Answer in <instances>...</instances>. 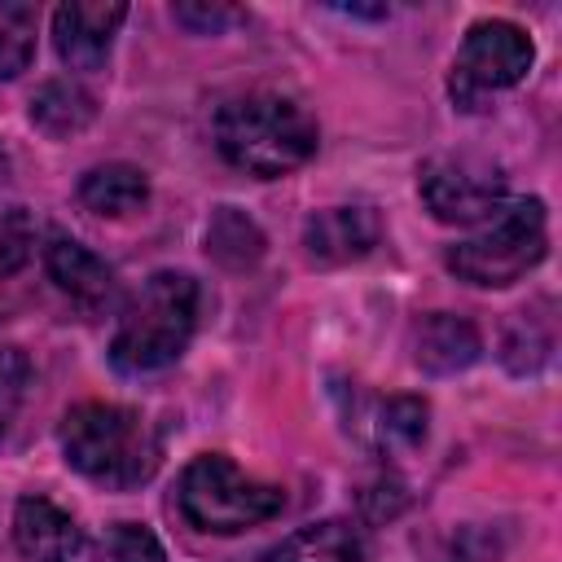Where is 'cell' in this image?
Returning <instances> with one entry per match:
<instances>
[{"mask_svg": "<svg viewBox=\"0 0 562 562\" xmlns=\"http://www.w3.org/2000/svg\"><path fill=\"white\" fill-rule=\"evenodd\" d=\"M57 439H61L66 461L83 479H92L110 492L149 483L162 461L158 430L145 422V413H136L127 404H105V400L75 404L61 417Z\"/></svg>", "mask_w": 562, "mask_h": 562, "instance_id": "7a4b0ae2", "label": "cell"}, {"mask_svg": "<svg viewBox=\"0 0 562 562\" xmlns=\"http://www.w3.org/2000/svg\"><path fill=\"white\" fill-rule=\"evenodd\" d=\"M531 57H536V48L522 26H514L505 18H483L465 31V40L457 48L448 92L461 110H479L483 97L514 88L531 70Z\"/></svg>", "mask_w": 562, "mask_h": 562, "instance_id": "8992f818", "label": "cell"}, {"mask_svg": "<svg viewBox=\"0 0 562 562\" xmlns=\"http://www.w3.org/2000/svg\"><path fill=\"white\" fill-rule=\"evenodd\" d=\"M13 540L26 562H101L83 527L44 496H22L13 509Z\"/></svg>", "mask_w": 562, "mask_h": 562, "instance_id": "ba28073f", "label": "cell"}, {"mask_svg": "<svg viewBox=\"0 0 562 562\" xmlns=\"http://www.w3.org/2000/svg\"><path fill=\"white\" fill-rule=\"evenodd\" d=\"M44 268H48V277L57 281V290H61L75 307H83V312H101V307H110L114 294H119L114 268H110L101 255H92L83 241L66 237V233L48 237V246H44Z\"/></svg>", "mask_w": 562, "mask_h": 562, "instance_id": "30bf717a", "label": "cell"}, {"mask_svg": "<svg viewBox=\"0 0 562 562\" xmlns=\"http://www.w3.org/2000/svg\"><path fill=\"white\" fill-rule=\"evenodd\" d=\"M35 255V224L26 211H0V281L13 277Z\"/></svg>", "mask_w": 562, "mask_h": 562, "instance_id": "ffe728a7", "label": "cell"}, {"mask_svg": "<svg viewBox=\"0 0 562 562\" xmlns=\"http://www.w3.org/2000/svg\"><path fill=\"white\" fill-rule=\"evenodd\" d=\"M110 558L114 562H167L158 536L145 522H114L110 527Z\"/></svg>", "mask_w": 562, "mask_h": 562, "instance_id": "44dd1931", "label": "cell"}, {"mask_svg": "<svg viewBox=\"0 0 562 562\" xmlns=\"http://www.w3.org/2000/svg\"><path fill=\"white\" fill-rule=\"evenodd\" d=\"M496 540L487 544V536L479 531V527H461L457 536H448L443 540V549H439V562H452V558H461V562H496Z\"/></svg>", "mask_w": 562, "mask_h": 562, "instance_id": "7402d4cb", "label": "cell"}, {"mask_svg": "<svg viewBox=\"0 0 562 562\" xmlns=\"http://www.w3.org/2000/svg\"><path fill=\"white\" fill-rule=\"evenodd\" d=\"M4 180H9V154L0 149V184H4Z\"/></svg>", "mask_w": 562, "mask_h": 562, "instance_id": "d4e9b609", "label": "cell"}, {"mask_svg": "<svg viewBox=\"0 0 562 562\" xmlns=\"http://www.w3.org/2000/svg\"><path fill=\"white\" fill-rule=\"evenodd\" d=\"M479 351H483V338L465 316L430 312L413 329V360L426 373H439V378L461 373V369H470L479 360Z\"/></svg>", "mask_w": 562, "mask_h": 562, "instance_id": "7c38bea8", "label": "cell"}, {"mask_svg": "<svg viewBox=\"0 0 562 562\" xmlns=\"http://www.w3.org/2000/svg\"><path fill=\"white\" fill-rule=\"evenodd\" d=\"M549 246V224H544V202L540 198H514L496 206L470 237L448 246V268L470 281V285H514L527 277Z\"/></svg>", "mask_w": 562, "mask_h": 562, "instance_id": "277c9868", "label": "cell"}, {"mask_svg": "<svg viewBox=\"0 0 562 562\" xmlns=\"http://www.w3.org/2000/svg\"><path fill=\"white\" fill-rule=\"evenodd\" d=\"M417 193L443 224H483L496 206L509 202V180L501 162L483 154H439L422 167Z\"/></svg>", "mask_w": 562, "mask_h": 562, "instance_id": "52a82bcc", "label": "cell"}, {"mask_svg": "<svg viewBox=\"0 0 562 562\" xmlns=\"http://www.w3.org/2000/svg\"><path fill=\"white\" fill-rule=\"evenodd\" d=\"M316 119L277 88H250L228 97L215 110V145L220 154L259 180L285 176L316 154Z\"/></svg>", "mask_w": 562, "mask_h": 562, "instance_id": "6da1fadb", "label": "cell"}, {"mask_svg": "<svg viewBox=\"0 0 562 562\" xmlns=\"http://www.w3.org/2000/svg\"><path fill=\"white\" fill-rule=\"evenodd\" d=\"M35 26L40 13L26 0H0V79H13L26 70L35 53Z\"/></svg>", "mask_w": 562, "mask_h": 562, "instance_id": "e0dca14e", "label": "cell"}, {"mask_svg": "<svg viewBox=\"0 0 562 562\" xmlns=\"http://www.w3.org/2000/svg\"><path fill=\"white\" fill-rule=\"evenodd\" d=\"M206 250L224 268H246V263H255L263 255V233L237 206H220L215 220L206 224Z\"/></svg>", "mask_w": 562, "mask_h": 562, "instance_id": "2e32d148", "label": "cell"}, {"mask_svg": "<svg viewBox=\"0 0 562 562\" xmlns=\"http://www.w3.org/2000/svg\"><path fill=\"white\" fill-rule=\"evenodd\" d=\"M127 18L119 0H70L53 13V44L70 70H97L110 57V44Z\"/></svg>", "mask_w": 562, "mask_h": 562, "instance_id": "9c48e42d", "label": "cell"}, {"mask_svg": "<svg viewBox=\"0 0 562 562\" xmlns=\"http://www.w3.org/2000/svg\"><path fill=\"white\" fill-rule=\"evenodd\" d=\"M342 13H356V18H386L391 9L386 4H338Z\"/></svg>", "mask_w": 562, "mask_h": 562, "instance_id": "cb8c5ba5", "label": "cell"}, {"mask_svg": "<svg viewBox=\"0 0 562 562\" xmlns=\"http://www.w3.org/2000/svg\"><path fill=\"white\" fill-rule=\"evenodd\" d=\"M26 386H31V360L22 347H0V439L9 435L13 417L26 404Z\"/></svg>", "mask_w": 562, "mask_h": 562, "instance_id": "d6986e66", "label": "cell"}, {"mask_svg": "<svg viewBox=\"0 0 562 562\" xmlns=\"http://www.w3.org/2000/svg\"><path fill=\"white\" fill-rule=\"evenodd\" d=\"M426 417H430V408H426V400H417V395H395V400H386V404L378 408V443H382L386 452H408V448H417V443L426 439Z\"/></svg>", "mask_w": 562, "mask_h": 562, "instance_id": "ac0fdd59", "label": "cell"}, {"mask_svg": "<svg viewBox=\"0 0 562 562\" xmlns=\"http://www.w3.org/2000/svg\"><path fill=\"white\" fill-rule=\"evenodd\" d=\"M79 202L92 215L119 220V215H132V211H140L149 202V180L132 162H101L79 180Z\"/></svg>", "mask_w": 562, "mask_h": 562, "instance_id": "5bb4252c", "label": "cell"}, {"mask_svg": "<svg viewBox=\"0 0 562 562\" xmlns=\"http://www.w3.org/2000/svg\"><path fill=\"white\" fill-rule=\"evenodd\" d=\"M171 13H176L180 26H189V31H198V35H215L220 26H228V22L237 18L228 4H176Z\"/></svg>", "mask_w": 562, "mask_h": 562, "instance_id": "603a6c76", "label": "cell"}, {"mask_svg": "<svg viewBox=\"0 0 562 562\" xmlns=\"http://www.w3.org/2000/svg\"><path fill=\"white\" fill-rule=\"evenodd\" d=\"M176 501H180V514L198 531L237 536L246 527H259V522L277 518L281 505H285V492L277 483H259V479L241 474L220 452H202L184 465Z\"/></svg>", "mask_w": 562, "mask_h": 562, "instance_id": "5b68a950", "label": "cell"}, {"mask_svg": "<svg viewBox=\"0 0 562 562\" xmlns=\"http://www.w3.org/2000/svg\"><path fill=\"white\" fill-rule=\"evenodd\" d=\"M259 562H364V536L347 518H325L299 527L281 544H272Z\"/></svg>", "mask_w": 562, "mask_h": 562, "instance_id": "4fadbf2b", "label": "cell"}, {"mask_svg": "<svg viewBox=\"0 0 562 562\" xmlns=\"http://www.w3.org/2000/svg\"><path fill=\"white\" fill-rule=\"evenodd\" d=\"M198 325V281L189 272H154L123 307L110 338L119 373H158L189 347Z\"/></svg>", "mask_w": 562, "mask_h": 562, "instance_id": "3957f363", "label": "cell"}, {"mask_svg": "<svg viewBox=\"0 0 562 562\" xmlns=\"http://www.w3.org/2000/svg\"><path fill=\"white\" fill-rule=\"evenodd\" d=\"M97 119V101L88 88H79L75 79H48L35 97H31V123L44 136H75Z\"/></svg>", "mask_w": 562, "mask_h": 562, "instance_id": "9a60e30c", "label": "cell"}, {"mask_svg": "<svg viewBox=\"0 0 562 562\" xmlns=\"http://www.w3.org/2000/svg\"><path fill=\"white\" fill-rule=\"evenodd\" d=\"M378 237H382V224L369 206H325L303 228V246L316 263H351L369 255Z\"/></svg>", "mask_w": 562, "mask_h": 562, "instance_id": "8fae6325", "label": "cell"}]
</instances>
